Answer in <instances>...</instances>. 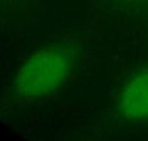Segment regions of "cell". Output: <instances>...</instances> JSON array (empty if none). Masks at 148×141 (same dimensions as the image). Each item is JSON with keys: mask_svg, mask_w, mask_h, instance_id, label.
I'll use <instances>...</instances> for the list:
<instances>
[{"mask_svg": "<svg viewBox=\"0 0 148 141\" xmlns=\"http://www.w3.org/2000/svg\"><path fill=\"white\" fill-rule=\"evenodd\" d=\"M74 60L73 52L63 47H51L34 52L22 63L16 73V93L29 100L53 93L71 75Z\"/></svg>", "mask_w": 148, "mask_h": 141, "instance_id": "6da1fadb", "label": "cell"}, {"mask_svg": "<svg viewBox=\"0 0 148 141\" xmlns=\"http://www.w3.org/2000/svg\"><path fill=\"white\" fill-rule=\"evenodd\" d=\"M118 107L129 119H148V68L134 74L123 86Z\"/></svg>", "mask_w": 148, "mask_h": 141, "instance_id": "7a4b0ae2", "label": "cell"}]
</instances>
